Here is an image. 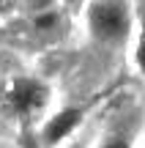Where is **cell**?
<instances>
[{
	"instance_id": "cell-1",
	"label": "cell",
	"mask_w": 145,
	"mask_h": 148,
	"mask_svg": "<svg viewBox=\"0 0 145 148\" xmlns=\"http://www.w3.org/2000/svg\"><path fill=\"white\" fill-rule=\"evenodd\" d=\"M131 14L126 0H93L88 8V27L99 41H120L129 33Z\"/></svg>"
},
{
	"instance_id": "cell-2",
	"label": "cell",
	"mask_w": 145,
	"mask_h": 148,
	"mask_svg": "<svg viewBox=\"0 0 145 148\" xmlns=\"http://www.w3.org/2000/svg\"><path fill=\"white\" fill-rule=\"evenodd\" d=\"M47 96H49V88L44 82H38V79H33V77H22V79H16V82L11 85L8 104H11V110L19 112V115H33L36 110H41V107L47 104Z\"/></svg>"
},
{
	"instance_id": "cell-3",
	"label": "cell",
	"mask_w": 145,
	"mask_h": 148,
	"mask_svg": "<svg viewBox=\"0 0 145 148\" xmlns=\"http://www.w3.org/2000/svg\"><path fill=\"white\" fill-rule=\"evenodd\" d=\"M80 121H82V110H77V107L60 110L58 115H52L47 123H44L41 137L47 140V143H60V140H63V137H66V134H69Z\"/></svg>"
},
{
	"instance_id": "cell-4",
	"label": "cell",
	"mask_w": 145,
	"mask_h": 148,
	"mask_svg": "<svg viewBox=\"0 0 145 148\" xmlns=\"http://www.w3.org/2000/svg\"><path fill=\"white\" fill-rule=\"evenodd\" d=\"M137 63L145 71V16H142V30H140V41H137Z\"/></svg>"
},
{
	"instance_id": "cell-5",
	"label": "cell",
	"mask_w": 145,
	"mask_h": 148,
	"mask_svg": "<svg viewBox=\"0 0 145 148\" xmlns=\"http://www.w3.org/2000/svg\"><path fill=\"white\" fill-rule=\"evenodd\" d=\"M101 148H131V145H129V140H123V137H110Z\"/></svg>"
},
{
	"instance_id": "cell-6",
	"label": "cell",
	"mask_w": 145,
	"mask_h": 148,
	"mask_svg": "<svg viewBox=\"0 0 145 148\" xmlns=\"http://www.w3.org/2000/svg\"><path fill=\"white\" fill-rule=\"evenodd\" d=\"M27 3H30L36 11H44V8H49V3H52V0H27Z\"/></svg>"
},
{
	"instance_id": "cell-7",
	"label": "cell",
	"mask_w": 145,
	"mask_h": 148,
	"mask_svg": "<svg viewBox=\"0 0 145 148\" xmlns=\"http://www.w3.org/2000/svg\"><path fill=\"white\" fill-rule=\"evenodd\" d=\"M11 8V0H0V14H3V11H8Z\"/></svg>"
},
{
	"instance_id": "cell-8",
	"label": "cell",
	"mask_w": 145,
	"mask_h": 148,
	"mask_svg": "<svg viewBox=\"0 0 145 148\" xmlns=\"http://www.w3.org/2000/svg\"><path fill=\"white\" fill-rule=\"evenodd\" d=\"M74 148H82V145H74Z\"/></svg>"
}]
</instances>
